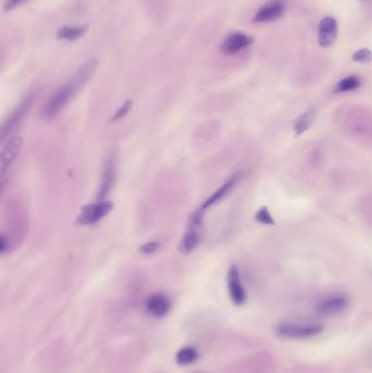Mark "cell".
I'll use <instances>...</instances> for the list:
<instances>
[{
	"label": "cell",
	"mask_w": 372,
	"mask_h": 373,
	"mask_svg": "<svg viewBox=\"0 0 372 373\" xmlns=\"http://www.w3.org/2000/svg\"><path fill=\"white\" fill-rule=\"evenodd\" d=\"M97 59H89L78 69L69 81L57 90L53 97L49 99L44 114L47 118H54L64 110L68 103L71 102L76 95L85 87V84L91 80L97 68Z\"/></svg>",
	"instance_id": "cell-1"
},
{
	"label": "cell",
	"mask_w": 372,
	"mask_h": 373,
	"mask_svg": "<svg viewBox=\"0 0 372 373\" xmlns=\"http://www.w3.org/2000/svg\"><path fill=\"white\" fill-rule=\"evenodd\" d=\"M323 331L324 326L320 323L293 321L278 323L276 328V333L280 338L294 340H311L320 335Z\"/></svg>",
	"instance_id": "cell-2"
},
{
	"label": "cell",
	"mask_w": 372,
	"mask_h": 373,
	"mask_svg": "<svg viewBox=\"0 0 372 373\" xmlns=\"http://www.w3.org/2000/svg\"><path fill=\"white\" fill-rule=\"evenodd\" d=\"M204 213L200 210L194 212L189 217L188 229L178 244L181 254H192L201 242V229L203 225Z\"/></svg>",
	"instance_id": "cell-3"
},
{
	"label": "cell",
	"mask_w": 372,
	"mask_h": 373,
	"mask_svg": "<svg viewBox=\"0 0 372 373\" xmlns=\"http://www.w3.org/2000/svg\"><path fill=\"white\" fill-rule=\"evenodd\" d=\"M114 208V204L112 201L102 200L97 204H87L82 206L79 216L76 219V224L80 226H87L100 222L108 216Z\"/></svg>",
	"instance_id": "cell-4"
},
{
	"label": "cell",
	"mask_w": 372,
	"mask_h": 373,
	"mask_svg": "<svg viewBox=\"0 0 372 373\" xmlns=\"http://www.w3.org/2000/svg\"><path fill=\"white\" fill-rule=\"evenodd\" d=\"M350 299L345 294H334L323 298L316 304L314 311L320 317H334L348 309Z\"/></svg>",
	"instance_id": "cell-5"
},
{
	"label": "cell",
	"mask_w": 372,
	"mask_h": 373,
	"mask_svg": "<svg viewBox=\"0 0 372 373\" xmlns=\"http://www.w3.org/2000/svg\"><path fill=\"white\" fill-rule=\"evenodd\" d=\"M227 290L235 306L242 307L247 302V292L242 284L239 269L235 264L227 272Z\"/></svg>",
	"instance_id": "cell-6"
},
{
	"label": "cell",
	"mask_w": 372,
	"mask_h": 373,
	"mask_svg": "<svg viewBox=\"0 0 372 373\" xmlns=\"http://www.w3.org/2000/svg\"><path fill=\"white\" fill-rule=\"evenodd\" d=\"M285 10V0H271L257 11L253 17V22H273V21L278 20L284 15Z\"/></svg>",
	"instance_id": "cell-7"
},
{
	"label": "cell",
	"mask_w": 372,
	"mask_h": 373,
	"mask_svg": "<svg viewBox=\"0 0 372 373\" xmlns=\"http://www.w3.org/2000/svg\"><path fill=\"white\" fill-rule=\"evenodd\" d=\"M34 97H35L34 94L28 95V97H26L19 104V106L16 107V110L11 113L7 120L3 122V126H1V140L5 139L9 133H11L15 130V128L18 126L19 122L24 119L26 113L30 110L32 103H33Z\"/></svg>",
	"instance_id": "cell-8"
},
{
	"label": "cell",
	"mask_w": 372,
	"mask_h": 373,
	"mask_svg": "<svg viewBox=\"0 0 372 373\" xmlns=\"http://www.w3.org/2000/svg\"><path fill=\"white\" fill-rule=\"evenodd\" d=\"M253 43V38L242 33V32H232L228 34L221 45V51L225 55H236L242 49H247L248 46Z\"/></svg>",
	"instance_id": "cell-9"
},
{
	"label": "cell",
	"mask_w": 372,
	"mask_h": 373,
	"mask_svg": "<svg viewBox=\"0 0 372 373\" xmlns=\"http://www.w3.org/2000/svg\"><path fill=\"white\" fill-rule=\"evenodd\" d=\"M337 31H339L337 21L333 17H324L319 24V44L324 49L331 47L337 41Z\"/></svg>",
	"instance_id": "cell-10"
},
{
	"label": "cell",
	"mask_w": 372,
	"mask_h": 373,
	"mask_svg": "<svg viewBox=\"0 0 372 373\" xmlns=\"http://www.w3.org/2000/svg\"><path fill=\"white\" fill-rule=\"evenodd\" d=\"M22 139L20 137L12 138L1 151V156H0V172L1 176L5 175L6 172L12 166L13 163L16 162L18 158L19 153L22 149Z\"/></svg>",
	"instance_id": "cell-11"
},
{
	"label": "cell",
	"mask_w": 372,
	"mask_h": 373,
	"mask_svg": "<svg viewBox=\"0 0 372 373\" xmlns=\"http://www.w3.org/2000/svg\"><path fill=\"white\" fill-rule=\"evenodd\" d=\"M171 309V300L164 294L152 295L146 302V313L154 317H164Z\"/></svg>",
	"instance_id": "cell-12"
},
{
	"label": "cell",
	"mask_w": 372,
	"mask_h": 373,
	"mask_svg": "<svg viewBox=\"0 0 372 373\" xmlns=\"http://www.w3.org/2000/svg\"><path fill=\"white\" fill-rule=\"evenodd\" d=\"M116 176V160L114 156H110L105 163L104 169H103L102 183H101L100 191L97 193V200H104L105 197L112 189V185L115 183Z\"/></svg>",
	"instance_id": "cell-13"
},
{
	"label": "cell",
	"mask_w": 372,
	"mask_h": 373,
	"mask_svg": "<svg viewBox=\"0 0 372 373\" xmlns=\"http://www.w3.org/2000/svg\"><path fill=\"white\" fill-rule=\"evenodd\" d=\"M238 178H239L238 174H235V175H232V177H230V179H228V181H227L226 183H225L224 185H223L222 187H221V188L217 191V192L213 193V194H212V196L210 197V198L208 199L205 202H204L203 206H202L200 208L204 211V210L211 208V206H214V204H217V202H219V201L222 200L225 196H227V193L230 192V191L234 188V185L237 183Z\"/></svg>",
	"instance_id": "cell-14"
},
{
	"label": "cell",
	"mask_w": 372,
	"mask_h": 373,
	"mask_svg": "<svg viewBox=\"0 0 372 373\" xmlns=\"http://www.w3.org/2000/svg\"><path fill=\"white\" fill-rule=\"evenodd\" d=\"M316 118V112L314 110H308L299 115L293 124L294 132L296 135H301L311 127Z\"/></svg>",
	"instance_id": "cell-15"
},
{
	"label": "cell",
	"mask_w": 372,
	"mask_h": 373,
	"mask_svg": "<svg viewBox=\"0 0 372 373\" xmlns=\"http://www.w3.org/2000/svg\"><path fill=\"white\" fill-rule=\"evenodd\" d=\"M89 26L87 24L85 26H62V28H59L57 32V38L62 40V41H76L78 38L85 35Z\"/></svg>",
	"instance_id": "cell-16"
},
{
	"label": "cell",
	"mask_w": 372,
	"mask_h": 373,
	"mask_svg": "<svg viewBox=\"0 0 372 373\" xmlns=\"http://www.w3.org/2000/svg\"><path fill=\"white\" fill-rule=\"evenodd\" d=\"M198 359H199V353L196 348L192 347V346L180 348L176 354V363H178L179 366H190Z\"/></svg>",
	"instance_id": "cell-17"
},
{
	"label": "cell",
	"mask_w": 372,
	"mask_h": 373,
	"mask_svg": "<svg viewBox=\"0 0 372 373\" xmlns=\"http://www.w3.org/2000/svg\"><path fill=\"white\" fill-rule=\"evenodd\" d=\"M362 85V80L358 76H348L344 79H341L335 87V92L337 93H348V92L356 91Z\"/></svg>",
	"instance_id": "cell-18"
},
{
	"label": "cell",
	"mask_w": 372,
	"mask_h": 373,
	"mask_svg": "<svg viewBox=\"0 0 372 373\" xmlns=\"http://www.w3.org/2000/svg\"><path fill=\"white\" fill-rule=\"evenodd\" d=\"M255 219L257 223L263 224V225H276V221L267 206H262L257 210Z\"/></svg>",
	"instance_id": "cell-19"
},
{
	"label": "cell",
	"mask_w": 372,
	"mask_h": 373,
	"mask_svg": "<svg viewBox=\"0 0 372 373\" xmlns=\"http://www.w3.org/2000/svg\"><path fill=\"white\" fill-rule=\"evenodd\" d=\"M353 60L360 64H367L372 60V51L368 49H360L353 55Z\"/></svg>",
	"instance_id": "cell-20"
},
{
	"label": "cell",
	"mask_w": 372,
	"mask_h": 373,
	"mask_svg": "<svg viewBox=\"0 0 372 373\" xmlns=\"http://www.w3.org/2000/svg\"><path fill=\"white\" fill-rule=\"evenodd\" d=\"M131 106H133V101H126L125 104L120 107L119 110H118V112L116 113L114 116H112L110 122H118V120L125 117L126 115H127L128 113H129V110H130Z\"/></svg>",
	"instance_id": "cell-21"
},
{
	"label": "cell",
	"mask_w": 372,
	"mask_h": 373,
	"mask_svg": "<svg viewBox=\"0 0 372 373\" xmlns=\"http://www.w3.org/2000/svg\"><path fill=\"white\" fill-rule=\"evenodd\" d=\"M158 247H160V244H158V242H146V244L140 247L139 252H140L141 254H146V256H148V254H154V252L158 251Z\"/></svg>",
	"instance_id": "cell-22"
},
{
	"label": "cell",
	"mask_w": 372,
	"mask_h": 373,
	"mask_svg": "<svg viewBox=\"0 0 372 373\" xmlns=\"http://www.w3.org/2000/svg\"><path fill=\"white\" fill-rule=\"evenodd\" d=\"M26 0H6L5 8L6 11L13 10L15 8L19 7V6L22 5Z\"/></svg>",
	"instance_id": "cell-23"
}]
</instances>
